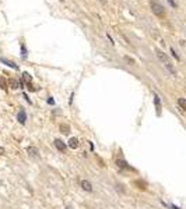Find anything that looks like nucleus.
Masks as SVG:
<instances>
[{
    "label": "nucleus",
    "mask_w": 186,
    "mask_h": 209,
    "mask_svg": "<svg viewBox=\"0 0 186 209\" xmlns=\"http://www.w3.org/2000/svg\"><path fill=\"white\" fill-rule=\"evenodd\" d=\"M150 6H151V10L155 15H158V17H164L165 15V9L158 3V1H155V0H151L150 1Z\"/></svg>",
    "instance_id": "obj_1"
},
{
    "label": "nucleus",
    "mask_w": 186,
    "mask_h": 209,
    "mask_svg": "<svg viewBox=\"0 0 186 209\" xmlns=\"http://www.w3.org/2000/svg\"><path fill=\"white\" fill-rule=\"evenodd\" d=\"M155 53H157V57H158V59H160V60H161L162 63H165V64L168 63V56H166L164 52H161V50H158V49H157V50H155Z\"/></svg>",
    "instance_id": "obj_2"
},
{
    "label": "nucleus",
    "mask_w": 186,
    "mask_h": 209,
    "mask_svg": "<svg viewBox=\"0 0 186 209\" xmlns=\"http://www.w3.org/2000/svg\"><path fill=\"white\" fill-rule=\"evenodd\" d=\"M0 62L4 63L6 66H9V67H11V68H14V70H18V66H17V64H14L13 62L7 60V59H4V57H1V59H0Z\"/></svg>",
    "instance_id": "obj_3"
},
{
    "label": "nucleus",
    "mask_w": 186,
    "mask_h": 209,
    "mask_svg": "<svg viewBox=\"0 0 186 209\" xmlns=\"http://www.w3.org/2000/svg\"><path fill=\"white\" fill-rule=\"evenodd\" d=\"M55 146L60 151V152L66 151V144L63 142V141H60V139H55Z\"/></svg>",
    "instance_id": "obj_4"
},
{
    "label": "nucleus",
    "mask_w": 186,
    "mask_h": 209,
    "mask_svg": "<svg viewBox=\"0 0 186 209\" xmlns=\"http://www.w3.org/2000/svg\"><path fill=\"white\" fill-rule=\"evenodd\" d=\"M81 187H83V190H86V191H92V186H91V183L87 181V180H83L81 181Z\"/></svg>",
    "instance_id": "obj_5"
},
{
    "label": "nucleus",
    "mask_w": 186,
    "mask_h": 209,
    "mask_svg": "<svg viewBox=\"0 0 186 209\" xmlns=\"http://www.w3.org/2000/svg\"><path fill=\"white\" fill-rule=\"evenodd\" d=\"M69 146L73 148V149H76L77 146H78V139H77V138H70V141H69Z\"/></svg>",
    "instance_id": "obj_6"
},
{
    "label": "nucleus",
    "mask_w": 186,
    "mask_h": 209,
    "mask_svg": "<svg viewBox=\"0 0 186 209\" xmlns=\"http://www.w3.org/2000/svg\"><path fill=\"white\" fill-rule=\"evenodd\" d=\"M25 120H27V115H25V112H24V110H21V112L18 113V121H20L21 124H24V123H25Z\"/></svg>",
    "instance_id": "obj_7"
},
{
    "label": "nucleus",
    "mask_w": 186,
    "mask_h": 209,
    "mask_svg": "<svg viewBox=\"0 0 186 209\" xmlns=\"http://www.w3.org/2000/svg\"><path fill=\"white\" fill-rule=\"evenodd\" d=\"M9 84H10V86L13 88V89H17V88L20 86V82H18L17 80H14V78H11L10 82H9Z\"/></svg>",
    "instance_id": "obj_8"
},
{
    "label": "nucleus",
    "mask_w": 186,
    "mask_h": 209,
    "mask_svg": "<svg viewBox=\"0 0 186 209\" xmlns=\"http://www.w3.org/2000/svg\"><path fill=\"white\" fill-rule=\"evenodd\" d=\"M154 103H155V106H157V112H158V115L161 113V103H160V98L155 95V99H154Z\"/></svg>",
    "instance_id": "obj_9"
},
{
    "label": "nucleus",
    "mask_w": 186,
    "mask_h": 209,
    "mask_svg": "<svg viewBox=\"0 0 186 209\" xmlns=\"http://www.w3.org/2000/svg\"><path fill=\"white\" fill-rule=\"evenodd\" d=\"M28 152H30V155H31V156H35V157L39 156V153H38V149H36V148H28Z\"/></svg>",
    "instance_id": "obj_10"
},
{
    "label": "nucleus",
    "mask_w": 186,
    "mask_h": 209,
    "mask_svg": "<svg viewBox=\"0 0 186 209\" xmlns=\"http://www.w3.org/2000/svg\"><path fill=\"white\" fill-rule=\"evenodd\" d=\"M60 131L63 133V134H69L70 133V127L66 124H60Z\"/></svg>",
    "instance_id": "obj_11"
},
{
    "label": "nucleus",
    "mask_w": 186,
    "mask_h": 209,
    "mask_svg": "<svg viewBox=\"0 0 186 209\" xmlns=\"http://www.w3.org/2000/svg\"><path fill=\"white\" fill-rule=\"evenodd\" d=\"M0 88H1V89H7V82H6V80L1 78V77H0Z\"/></svg>",
    "instance_id": "obj_12"
},
{
    "label": "nucleus",
    "mask_w": 186,
    "mask_h": 209,
    "mask_svg": "<svg viewBox=\"0 0 186 209\" xmlns=\"http://www.w3.org/2000/svg\"><path fill=\"white\" fill-rule=\"evenodd\" d=\"M178 104H179L182 109H186V99H182V98L178 99Z\"/></svg>",
    "instance_id": "obj_13"
},
{
    "label": "nucleus",
    "mask_w": 186,
    "mask_h": 209,
    "mask_svg": "<svg viewBox=\"0 0 186 209\" xmlns=\"http://www.w3.org/2000/svg\"><path fill=\"white\" fill-rule=\"evenodd\" d=\"M116 163H118V166H119V167H126V169H129V166H127V163H126L125 160H118Z\"/></svg>",
    "instance_id": "obj_14"
},
{
    "label": "nucleus",
    "mask_w": 186,
    "mask_h": 209,
    "mask_svg": "<svg viewBox=\"0 0 186 209\" xmlns=\"http://www.w3.org/2000/svg\"><path fill=\"white\" fill-rule=\"evenodd\" d=\"M136 186H139L142 190H146V183H143L142 180H137V181H136Z\"/></svg>",
    "instance_id": "obj_15"
},
{
    "label": "nucleus",
    "mask_w": 186,
    "mask_h": 209,
    "mask_svg": "<svg viewBox=\"0 0 186 209\" xmlns=\"http://www.w3.org/2000/svg\"><path fill=\"white\" fill-rule=\"evenodd\" d=\"M22 77H24V81H27L28 84L31 82V77H30V74L28 73H24L22 74Z\"/></svg>",
    "instance_id": "obj_16"
},
{
    "label": "nucleus",
    "mask_w": 186,
    "mask_h": 209,
    "mask_svg": "<svg viewBox=\"0 0 186 209\" xmlns=\"http://www.w3.org/2000/svg\"><path fill=\"white\" fill-rule=\"evenodd\" d=\"M125 62H127L129 64H130V66H133V64H134V60H133L131 57H129V56H125Z\"/></svg>",
    "instance_id": "obj_17"
},
{
    "label": "nucleus",
    "mask_w": 186,
    "mask_h": 209,
    "mask_svg": "<svg viewBox=\"0 0 186 209\" xmlns=\"http://www.w3.org/2000/svg\"><path fill=\"white\" fill-rule=\"evenodd\" d=\"M171 53H172V56L175 57L176 60H179V56H178V54H176V53H175V50H174V49H171Z\"/></svg>",
    "instance_id": "obj_18"
},
{
    "label": "nucleus",
    "mask_w": 186,
    "mask_h": 209,
    "mask_svg": "<svg viewBox=\"0 0 186 209\" xmlns=\"http://www.w3.org/2000/svg\"><path fill=\"white\" fill-rule=\"evenodd\" d=\"M28 89H30V91H34V86H32V84L31 82L28 84Z\"/></svg>",
    "instance_id": "obj_19"
},
{
    "label": "nucleus",
    "mask_w": 186,
    "mask_h": 209,
    "mask_svg": "<svg viewBox=\"0 0 186 209\" xmlns=\"http://www.w3.org/2000/svg\"><path fill=\"white\" fill-rule=\"evenodd\" d=\"M168 1H169V4H172L174 7H176V4H175V1H174V0H168Z\"/></svg>",
    "instance_id": "obj_20"
},
{
    "label": "nucleus",
    "mask_w": 186,
    "mask_h": 209,
    "mask_svg": "<svg viewBox=\"0 0 186 209\" xmlns=\"http://www.w3.org/2000/svg\"><path fill=\"white\" fill-rule=\"evenodd\" d=\"M3 153H4V149H3V148L0 146V155H3Z\"/></svg>",
    "instance_id": "obj_21"
}]
</instances>
